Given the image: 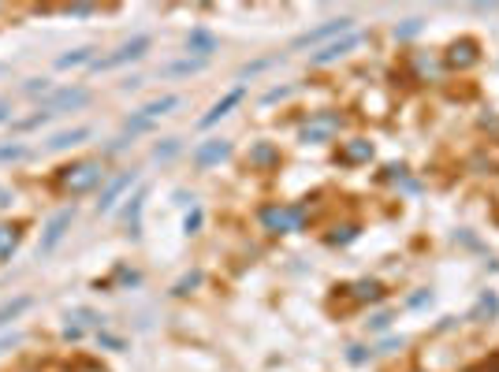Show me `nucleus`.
<instances>
[{
  "label": "nucleus",
  "instance_id": "nucleus-1",
  "mask_svg": "<svg viewBox=\"0 0 499 372\" xmlns=\"http://www.w3.org/2000/svg\"><path fill=\"white\" fill-rule=\"evenodd\" d=\"M306 212L309 205L306 202H295V205H261L257 209V223L265 228L269 235H295L302 231V223H306Z\"/></svg>",
  "mask_w": 499,
  "mask_h": 372
},
{
  "label": "nucleus",
  "instance_id": "nucleus-28",
  "mask_svg": "<svg viewBox=\"0 0 499 372\" xmlns=\"http://www.w3.org/2000/svg\"><path fill=\"white\" fill-rule=\"evenodd\" d=\"M425 30V19H406L402 26H395V42H410V37H417V34H421Z\"/></svg>",
  "mask_w": 499,
  "mask_h": 372
},
{
  "label": "nucleus",
  "instance_id": "nucleus-8",
  "mask_svg": "<svg viewBox=\"0 0 499 372\" xmlns=\"http://www.w3.org/2000/svg\"><path fill=\"white\" fill-rule=\"evenodd\" d=\"M82 104H90V89L71 86V89L52 93V97L42 104V112H45V116H60V112H75V108H82Z\"/></svg>",
  "mask_w": 499,
  "mask_h": 372
},
{
  "label": "nucleus",
  "instance_id": "nucleus-36",
  "mask_svg": "<svg viewBox=\"0 0 499 372\" xmlns=\"http://www.w3.org/2000/svg\"><path fill=\"white\" fill-rule=\"evenodd\" d=\"M347 357H350L354 365H362V361H369V357H373V350H365V347H350V354H347Z\"/></svg>",
  "mask_w": 499,
  "mask_h": 372
},
{
  "label": "nucleus",
  "instance_id": "nucleus-12",
  "mask_svg": "<svg viewBox=\"0 0 499 372\" xmlns=\"http://www.w3.org/2000/svg\"><path fill=\"white\" fill-rule=\"evenodd\" d=\"M242 97H246V86H235L231 93H224V97H220V101L213 104V108H209V112L198 119V127H202V130H209L213 123H220L224 116H231V108H235V104H242Z\"/></svg>",
  "mask_w": 499,
  "mask_h": 372
},
{
  "label": "nucleus",
  "instance_id": "nucleus-4",
  "mask_svg": "<svg viewBox=\"0 0 499 372\" xmlns=\"http://www.w3.org/2000/svg\"><path fill=\"white\" fill-rule=\"evenodd\" d=\"M347 127V116L339 112H313L302 127V142H332Z\"/></svg>",
  "mask_w": 499,
  "mask_h": 372
},
{
  "label": "nucleus",
  "instance_id": "nucleus-33",
  "mask_svg": "<svg viewBox=\"0 0 499 372\" xmlns=\"http://www.w3.org/2000/svg\"><path fill=\"white\" fill-rule=\"evenodd\" d=\"M291 93H295V86H276V89H269L265 97H261V104H276V101L291 97Z\"/></svg>",
  "mask_w": 499,
  "mask_h": 372
},
{
  "label": "nucleus",
  "instance_id": "nucleus-13",
  "mask_svg": "<svg viewBox=\"0 0 499 372\" xmlns=\"http://www.w3.org/2000/svg\"><path fill=\"white\" fill-rule=\"evenodd\" d=\"M369 161H373V142L369 138H347L339 145V164L358 168V164H369Z\"/></svg>",
  "mask_w": 499,
  "mask_h": 372
},
{
  "label": "nucleus",
  "instance_id": "nucleus-15",
  "mask_svg": "<svg viewBox=\"0 0 499 372\" xmlns=\"http://www.w3.org/2000/svg\"><path fill=\"white\" fill-rule=\"evenodd\" d=\"M187 49L194 52V60H209V56L220 49V42L205 30V26H194V30L187 34Z\"/></svg>",
  "mask_w": 499,
  "mask_h": 372
},
{
  "label": "nucleus",
  "instance_id": "nucleus-44",
  "mask_svg": "<svg viewBox=\"0 0 499 372\" xmlns=\"http://www.w3.org/2000/svg\"><path fill=\"white\" fill-rule=\"evenodd\" d=\"M8 116H11V112H8V104H0V123H4Z\"/></svg>",
  "mask_w": 499,
  "mask_h": 372
},
{
  "label": "nucleus",
  "instance_id": "nucleus-24",
  "mask_svg": "<svg viewBox=\"0 0 499 372\" xmlns=\"http://www.w3.org/2000/svg\"><path fill=\"white\" fill-rule=\"evenodd\" d=\"M499 313V298L492 294V290H488V294H481V302L474 305V313H469V321H477V324H484V316H488V321H492V316Z\"/></svg>",
  "mask_w": 499,
  "mask_h": 372
},
{
  "label": "nucleus",
  "instance_id": "nucleus-30",
  "mask_svg": "<svg viewBox=\"0 0 499 372\" xmlns=\"http://www.w3.org/2000/svg\"><path fill=\"white\" fill-rule=\"evenodd\" d=\"M202 279H205V275H202L198 268H194V272H187V275H183V279H179V283L172 287V294H179V298H183V294H190V290H194V287H202Z\"/></svg>",
  "mask_w": 499,
  "mask_h": 372
},
{
  "label": "nucleus",
  "instance_id": "nucleus-35",
  "mask_svg": "<svg viewBox=\"0 0 499 372\" xmlns=\"http://www.w3.org/2000/svg\"><path fill=\"white\" fill-rule=\"evenodd\" d=\"M369 331H388V324H391V313H376V316H369Z\"/></svg>",
  "mask_w": 499,
  "mask_h": 372
},
{
  "label": "nucleus",
  "instance_id": "nucleus-32",
  "mask_svg": "<svg viewBox=\"0 0 499 372\" xmlns=\"http://www.w3.org/2000/svg\"><path fill=\"white\" fill-rule=\"evenodd\" d=\"M26 156V145L11 142V145H0V161H23Z\"/></svg>",
  "mask_w": 499,
  "mask_h": 372
},
{
  "label": "nucleus",
  "instance_id": "nucleus-23",
  "mask_svg": "<svg viewBox=\"0 0 499 372\" xmlns=\"http://www.w3.org/2000/svg\"><path fill=\"white\" fill-rule=\"evenodd\" d=\"M26 309H30V298H26V294H19V298L4 302V305H0V328H8V324L16 321L19 313H26Z\"/></svg>",
  "mask_w": 499,
  "mask_h": 372
},
{
  "label": "nucleus",
  "instance_id": "nucleus-7",
  "mask_svg": "<svg viewBox=\"0 0 499 372\" xmlns=\"http://www.w3.org/2000/svg\"><path fill=\"white\" fill-rule=\"evenodd\" d=\"M71 220H75V209H60L56 216H52L45 223V231H42V242H37V257H49L52 249H56L63 242V235L71 231Z\"/></svg>",
  "mask_w": 499,
  "mask_h": 372
},
{
  "label": "nucleus",
  "instance_id": "nucleus-19",
  "mask_svg": "<svg viewBox=\"0 0 499 372\" xmlns=\"http://www.w3.org/2000/svg\"><path fill=\"white\" fill-rule=\"evenodd\" d=\"M350 298L354 302H380L384 298V283L380 279H358V283H350Z\"/></svg>",
  "mask_w": 499,
  "mask_h": 372
},
{
  "label": "nucleus",
  "instance_id": "nucleus-20",
  "mask_svg": "<svg viewBox=\"0 0 499 372\" xmlns=\"http://www.w3.org/2000/svg\"><path fill=\"white\" fill-rule=\"evenodd\" d=\"M19 238H23V231L16 228V223H0V264L19 249Z\"/></svg>",
  "mask_w": 499,
  "mask_h": 372
},
{
  "label": "nucleus",
  "instance_id": "nucleus-10",
  "mask_svg": "<svg viewBox=\"0 0 499 372\" xmlns=\"http://www.w3.org/2000/svg\"><path fill=\"white\" fill-rule=\"evenodd\" d=\"M410 71L417 82H443V56H436V52H414L410 56Z\"/></svg>",
  "mask_w": 499,
  "mask_h": 372
},
{
  "label": "nucleus",
  "instance_id": "nucleus-2",
  "mask_svg": "<svg viewBox=\"0 0 499 372\" xmlns=\"http://www.w3.org/2000/svg\"><path fill=\"white\" fill-rule=\"evenodd\" d=\"M104 182V164L101 161H75L68 168H60V186L68 194H86L94 186Z\"/></svg>",
  "mask_w": 499,
  "mask_h": 372
},
{
  "label": "nucleus",
  "instance_id": "nucleus-6",
  "mask_svg": "<svg viewBox=\"0 0 499 372\" xmlns=\"http://www.w3.org/2000/svg\"><path fill=\"white\" fill-rule=\"evenodd\" d=\"M149 52V37L142 34V37H130L127 45H120L112 52V56H101V60H94L90 68L94 71H112V68H123V63H130V60H142Z\"/></svg>",
  "mask_w": 499,
  "mask_h": 372
},
{
  "label": "nucleus",
  "instance_id": "nucleus-39",
  "mask_svg": "<svg viewBox=\"0 0 499 372\" xmlns=\"http://www.w3.org/2000/svg\"><path fill=\"white\" fill-rule=\"evenodd\" d=\"M120 283H130V287H135V283H142V275H138V272H127V268H120Z\"/></svg>",
  "mask_w": 499,
  "mask_h": 372
},
{
  "label": "nucleus",
  "instance_id": "nucleus-40",
  "mask_svg": "<svg viewBox=\"0 0 499 372\" xmlns=\"http://www.w3.org/2000/svg\"><path fill=\"white\" fill-rule=\"evenodd\" d=\"M481 127L484 130H499V119L495 116H481Z\"/></svg>",
  "mask_w": 499,
  "mask_h": 372
},
{
  "label": "nucleus",
  "instance_id": "nucleus-29",
  "mask_svg": "<svg viewBox=\"0 0 499 372\" xmlns=\"http://www.w3.org/2000/svg\"><path fill=\"white\" fill-rule=\"evenodd\" d=\"M280 63V56H265V60H254V63H242L239 68V78H250V75H261V71H269Z\"/></svg>",
  "mask_w": 499,
  "mask_h": 372
},
{
  "label": "nucleus",
  "instance_id": "nucleus-38",
  "mask_svg": "<svg viewBox=\"0 0 499 372\" xmlns=\"http://www.w3.org/2000/svg\"><path fill=\"white\" fill-rule=\"evenodd\" d=\"M45 89H49L45 78H34V82H26V93H45Z\"/></svg>",
  "mask_w": 499,
  "mask_h": 372
},
{
  "label": "nucleus",
  "instance_id": "nucleus-27",
  "mask_svg": "<svg viewBox=\"0 0 499 372\" xmlns=\"http://www.w3.org/2000/svg\"><path fill=\"white\" fill-rule=\"evenodd\" d=\"M68 321H78L75 328H101V324H104V316H97L94 309H71V313H68Z\"/></svg>",
  "mask_w": 499,
  "mask_h": 372
},
{
  "label": "nucleus",
  "instance_id": "nucleus-17",
  "mask_svg": "<svg viewBox=\"0 0 499 372\" xmlns=\"http://www.w3.org/2000/svg\"><path fill=\"white\" fill-rule=\"evenodd\" d=\"M127 202H130V205H127V212H123V220H127V231H130V238H138V235H142V205H146V190L138 186V190L130 194Z\"/></svg>",
  "mask_w": 499,
  "mask_h": 372
},
{
  "label": "nucleus",
  "instance_id": "nucleus-18",
  "mask_svg": "<svg viewBox=\"0 0 499 372\" xmlns=\"http://www.w3.org/2000/svg\"><path fill=\"white\" fill-rule=\"evenodd\" d=\"M172 108H179V97H175V93H168V97H156V101H149V104H142L135 116H142V119H149V123H156V119L168 116Z\"/></svg>",
  "mask_w": 499,
  "mask_h": 372
},
{
  "label": "nucleus",
  "instance_id": "nucleus-22",
  "mask_svg": "<svg viewBox=\"0 0 499 372\" xmlns=\"http://www.w3.org/2000/svg\"><path fill=\"white\" fill-rule=\"evenodd\" d=\"M90 135H94V130H90V127H75V130H63V135H56V138L49 142V149H71V145L86 142Z\"/></svg>",
  "mask_w": 499,
  "mask_h": 372
},
{
  "label": "nucleus",
  "instance_id": "nucleus-16",
  "mask_svg": "<svg viewBox=\"0 0 499 372\" xmlns=\"http://www.w3.org/2000/svg\"><path fill=\"white\" fill-rule=\"evenodd\" d=\"M280 164V149H276L272 142H257V145H250V168H257V171H269Z\"/></svg>",
  "mask_w": 499,
  "mask_h": 372
},
{
  "label": "nucleus",
  "instance_id": "nucleus-9",
  "mask_svg": "<svg viewBox=\"0 0 499 372\" xmlns=\"http://www.w3.org/2000/svg\"><path fill=\"white\" fill-rule=\"evenodd\" d=\"M138 182V171L130 168V171H120V175H112L109 182H104V190H101V202H97V212H112L116 202L130 190V186Z\"/></svg>",
  "mask_w": 499,
  "mask_h": 372
},
{
  "label": "nucleus",
  "instance_id": "nucleus-26",
  "mask_svg": "<svg viewBox=\"0 0 499 372\" xmlns=\"http://www.w3.org/2000/svg\"><path fill=\"white\" fill-rule=\"evenodd\" d=\"M78 63H94V49H75V52H68V56H60L56 60V68L60 71H68V68H78Z\"/></svg>",
  "mask_w": 499,
  "mask_h": 372
},
{
  "label": "nucleus",
  "instance_id": "nucleus-3",
  "mask_svg": "<svg viewBox=\"0 0 499 372\" xmlns=\"http://www.w3.org/2000/svg\"><path fill=\"white\" fill-rule=\"evenodd\" d=\"M347 34H354V19L350 16L328 19L321 26H313V30H306V34H298L291 42V49L298 52V49H313V45H332V42H339V37H347Z\"/></svg>",
  "mask_w": 499,
  "mask_h": 372
},
{
  "label": "nucleus",
  "instance_id": "nucleus-34",
  "mask_svg": "<svg viewBox=\"0 0 499 372\" xmlns=\"http://www.w3.org/2000/svg\"><path fill=\"white\" fill-rule=\"evenodd\" d=\"M198 228H202V209H190L187 220H183V231H187V235H198Z\"/></svg>",
  "mask_w": 499,
  "mask_h": 372
},
{
  "label": "nucleus",
  "instance_id": "nucleus-14",
  "mask_svg": "<svg viewBox=\"0 0 499 372\" xmlns=\"http://www.w3.org/2000/svg\"><path fill=\"white\" fill-rule=\"evenodd\" d=\"M228 156H231V142L209 138V142H202L198 149H194V164H198V168H213L220 161H228Z\"/></svg>",
  "mask_w": 499,
  "mask_h": 372
},
{
  "label": "nucleus",
  "instance_id": "nucleus-25",
  "mask_svg": "<svg viewBox=\"0 0 499 372\" xmlns=\"http://www.w3.org/2000/svg\"><path fill=\"white\" fill-rule=\"evenodd\" d=\"M358 223H339V228H332V235H328V246H347V242H354L358 238Z\"/></svg>",
  "mask_w": 499,
  "mask_h": 372
},
{
  "label": "nucleus",
  "instance_id": "nucleus-31",
  "mask_svg": "<svg viewBox=\"0 0 499 372\" xmlns=\"http://www.w3.org/2000/svg\"><path fill=\"white\" fill-rule=\"evenodd\" d=\"M175 153H179V138H168L164 145H156V149H153V161H172Z\"/></svg>",
  "mask_w": 499,
  "mask_h": 372
},
{
  "label": "nucleus",
  "instance_id": "nucleus-42",
  "mask_svg": "<svg viewBox=\"0 0 499 372\" xmlns=\"http://www.w3.org/2000/svg\"><path fill=\"white\" fill-rule=\"evenodd\" d=\"M8 205H11V194H8V190H0V209H8Z\"/></svg>",
  "mask_w": 499,
  "mask_h": 372
},
{
  "label": "nucleus",
  "instance_id": "nucleus-11",
  "mask_svg": "<svg viewBox=\"0 0 499 372\" xmlns=\"http://www.w3.org/2000/svg\"><path fill=\"white\" fill-rule=\"evenodd\" d=\"M358 45H362V34H347V37H339V42L324 45L321 52H313V56H309V63H313V68H324V63H335L339 56H347V52H354Z\"/></svg>",
  "mask_w": 499,
  "mask_h": 372
},
{
  "label": "nucleus",
  "instance_id": "nucleus-21",
  "mask_svg": "<svg viewBox=\"0 0 499 372\" xmlns=\"http://www.w3.org/2000/svg\"><path fill=\"white\" fill-rule=\"evenodd\" d=\"M205 63H209V60H194V56H187V60H175V63H168V68H161V75H164V78L198 75V71H205Z\"/></svg>",
  "mask_w": 499,
  "mask_h": 372
},
{
  "label": "nucleus",
  "instance_id": "nucleus-43",
  "mask_svg": "<svg viewBox=\"0 0 499 372\" xmlns=\"http://www.w3.org/2000/svg\"><path fill=\"white\" fill-rule=\"evenodd\" d=\"M484 372H499V357H492V361L484 365Z\"/></svg>",
  "mask_w": 499,
  "mask_h": 372
},
{
  "label": "nucleus",
  "instance_id": "nucleus-37",
  "mask_svg": "<svg viewBox=\"0 0 499 372\" xmlns=\"http://www.w3.org/2000/svg\"><path fill=\"white\" fill-rule=\"evenodd\" d=\"M68 16H94V4H71Z\"/></svg>",
  "mask_w": 499,
  "mask_h": 372
},
{
  "label": "nucleus",
  "instance_id": "nucleus-41",
  "mask_svg": "<svg viewBox=\"0 0 499 372\" xmlns=\"http://www.w3.org/2000/svg\"><path fill=\"white\" fill-rule=\"evenodd\" d=\"M425 302H432V294H429V290H421V294H414V298H410V305H414V309H417V305H425Z\"/></svg>",
  "mask_w": 499,
  "mask_h": 372
},
{
  "label": "nucleus",
  "instance_id": "nucleus-5",
  "mask_svg": "<svg viewBox=\"0 0 499 372\" xmlns=\"http://www.w3.org/2000/svg\"><path fill=\"white\" fill-rule=\"evenodd\" d=\"M481 63V45L477 37H458V42L448 45V52H443V68L451 71H469Z\"/></svg>",
  "mask_w": 499,
  "mask_h": 372
}]
</instances>
